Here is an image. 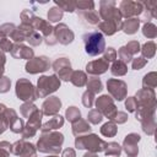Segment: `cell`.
Instances as JSON below:
<instances>
[{"label":"cell","mask_w":157,"mask_h":157,"mask_svg":"<svg viewBox=\"0 0 157 157\" xmlns=\"http://www.w3.org/2000/svg\"><path fill=\"white\" fill-rule=\"evenodd\" d=\"M107 88L117 101H123L126 97V83L121 80H115V78L108 80Z\"/></svg>","instance_id":"cell-10"},{"label":"cell","mask_w":157,"mask_h":157,"mask_svg":"<svg viewBox=\"0 0 157 157\" xmlns=\"http://www.w3.org/2000/svg\"><path fill=\"white\" fill-rule=\"evenodd\" d=\"M125 107L129 112H135L137 109V102H136L135 97H129L125 102Z\"/></svg>","instance_id":"cell-45"},{"label":"cell","mask_w":157,"mask_h":157,"mask_svg":"<svg viewBox=\"0 0 157 157\" xmlns=\"http://www.w3.org/2000/svg\"><path fill=\"white\" fill-rule=\"evenodd\" d=\"M117 55L119 56L120 61H123L124 64H126V63L131 61V59H132V55L126 50V48H125V47H121V48L118 50V54H117Z\"/></svg>","instance_id":"cell-39"},{"label":"cell","mask_w":157,"mask_h":157,"mask_svg":"<svg viewBox=\"0 0 157 157\" xmlns=\"http://www.w3.org/2000/svg\"><path fill=\"white\" fill-rule=\"evenodd\" d=\"M63 124H64V118L60 117V115H55L54 118H52L48 123H45L42 126V131L43 132H49L52 130H56V129L61 128Z\"/></svg>","instance_id":"cell-22"},{"label":"cell","mask_w":157,"mask_h":157,"mask_svg":"<svg viewBox=\"0 0 157 157\" xmlns=\"http://www.w3.org/2000/svg\"><path fill=\"white\" fill-rule=\"evenodd\" d=\"M139 26H140V20L137 17H132V18H128L121 23V29L126 34H134L139 29Z\"/></svg>","instance_id":"cell-21"},{"label":"cell","mask_w":157,"mask_h":157,"mask_svg":"<svg viewBox=\"0 0 157 157\" xmlns=\"http://www.w3.org/2000/svg\"><path fill=\"white\" fill-rule=\"evenodd\" d=\"M49 66H50V63L47 56H37V58H32L31 60H28V63L26 64V71L29 74L43 72L48 70Z\"/></svg>","instance_id":"cell-12"},{"label":"cell","mask_w":157,"mask_h":157,"mask_svg":"<svg viewBox=\"0 0 157 157\" xmlns=\"http://www.w3.org/2000/svg\"><path fill=\"white\" fill-rule=\"evenodd\" d=\"M63 157H75V151L72 148H66L63 152Z\"/></svg>","instance_id":"cell-50"},{"label":"cell","mask_w":157,"mask_h":157,"mask_svg":"<svg viewBox=\"0 0 157 157\" xmlns=\"http://www.w3.org/2000/svg\"><path fill=\"white\" fill-rule=\"evenodd\" d=\"M42 117H43V112L37 109L29 118H28V123L27 125L23 128L22 130V137L23 139H28V137H32L36 135L37 130L40 128V120H42Z\"/></svg>","instance_id":"cell-8"},{"label":"cell","mask_w":157,"mask_h":157,"mask_svg":"<svg viewBox=\"0 0 157 157\" xmlns=\"http://www.w3.org/2000/svg\"><path fill=\"white\" fill-rule=\"evenodd\" d=\"M55 5L64 11H67V12H74L76 10V1L74 0H55Z\"/></svg>","instance_id":"cell-25"},{"label":"cell","mask_w":157,"mask_h":157,"mask_svg":"<svg viewBox=\"0 0 157 157\" xmlns=\"http://www.w3.org/2000/svg\"><path fill=\"white\" fill-rule=\"evenodd\" d=\"M2 38H5V36H4V34H2V33H1V32H0V40H1V39H2Z\"/></svg>","instance_id":"cell-53"},{"label":"cell","mask_w":157,"mask_h":157,"mask_svg":"<svg viewBox=\"0 0 157 157\" xmlns=\"http://www.w3.org/2000/svg\"><path fill=\"white\" fill-rule=\"evenodd\" d=\"M125 48H126V50H128L131 55H134V54H136V53L140 50V44H139L137 40H131V42H129V43L125 45Z\"/></svg>","instance_id":"cell-43"},{"label":"cell","mask_w":157,"mask_h":157,"mask_svg":"<svg viewBox=\"0 0 157 157\" xmlns=\"http://www.w3.org/2000/svg\"><path fill=\"white\" fill-rule=\"evenodd\" d=\"M101 134H102L103 136H107V137L114 136V135L117 134V125H115V123H113V121L105 123V124L101 128Z\"/></svg>","instance_id":"cell-28"},{"label":"cell","mask_w":157,"mask_h":157,"mask_svg":"<svg viewBox=\"0 0 157 157\" xmlns=\"http://www.w3.org/2000/svg\"><path fill=\"white\" fill-rule=\"evenodd\" d=\"M108 67H109V63L105 61L103 58L93 60V61H91L86 65V70L91 75H101V74L105 72Z\"/></svg>","instance_id":"cell-15"},{"label":"cell","mask_w":157,"mask_h":157,"mask_svg":"<svg viewBox=\"0 0 157 157\" xmlns=\"http://www.w3.org/2000/svg\"><path fill=\"white\" fill-rule=\"evenodd\" d=\"M65 115H66V119L71 123H75L81 118V113L76 107H70L69 109H66Z\"/></svg>","instance_id":"cell-35"},{"label":"cell","mask_w":157,"mask_h":157,"mask_svg":"<svg viewBox=\"0 0 157 157\" xmlns=\"http://www.w3.org/2000/svg\"><path fill=\"white\" fill-rule=\"evenodd\" d=\"M87 87H88L87 91H90L94 94V93H98L102 91V82L98 77H90L87 81Z\"/></svg>","instance_id":"cell-27"},{"label":"cell","mask_w":157,"mask_h":157,"mask_svg":"<svg viewBox=\"0 0 157 157\" xmlns=\"http://www.w3.org/2000/svg\"><path fill=\"white\" fill-rule=\"evenodd\" d=\"M27 40L29 42V44H32V45H39L40 43H42V40H43V38H42V36L37 32V31H34L28 38H27Z\"/></svg>","instance_id":"cell-42"},{"label":"cell","mask_w":157,"mask_h":157,"mask_svg":"<svg viewBox=\"0 0 157 157\" xmlns=\"http://www.w3.org/2000/svg\"><path fill=\"white\" fill-rule=\"evenodd\" d=\"M130 157H136V156H130Z\"/></svg>","instance_id":"cell-55"},{"label":"cell","mask_w":157,"mask_h":157,"mask_svg":"<svg viewBox=\"0 0 157 157\" xmlns=\"http://www.w3.org/2000/svg\"><path fill=\"white\" fill-rule=\"evenodd\" d=\"M70 81L75 85V86H78V87H82L87 83V76L85 72L82 71H74L70 76Z\"/></svg>","instance_id":"cell-24"},{"label":"cell","mask_w":157,"mask_h":157,"mask_svg":"<svg viewBox=\"0 0 157 157\" xmlns=\"http://www.w3.org/2000/svg\"><path fill=\"white\" fill-rule=\"evenodd\" d=\"M91 131V126L88 125L87 121L78 119L77 121L72 123V132L75 136H82L83 134H87Z\"/></svg>","instance_id":"cell-23"},{"label":"cell","mask_w":157,"mask_h":157,"mask_svg":"<svg viewBox=\"0 0 157 157\" xmlns=\"http://www.w3.org/2000/svg\"><path fill=\"white\" fill-rule=\"evenodd\" d=\"M96 107H97V110H99L102 115H105L107 118L112 120L117 114V108L113 103V99L109 96H101L96 101Z\"/></svg>","instance_id":"cell-9"},{"label":"cell","mask_w":157,"mask_h":157,"mask_svg":"<svg viewBox=\"0 0 157 157\" xmlns=\"http://www.w3.org/2000/svg\"><path fill=\"white\" fill-rule=\"evenodd\" d=\"M140 141V135L137 134H129L124 140V151L129 156H136L139 152L137 142Z\"/></svg>","instance_id":"cell-16"},{"label":"cell","mask_w":157,"mask_h":157,"mask_svg":"<svg viewBox=\"0 0 157 157\" xmlns=\"http://www.w3.org/2000/svg\"><path fill=\"white\" fill-rule=\"evenodd\" d=\"M142 33H144V36L147 37V38H155V37L157 36V28H156V26H155L153 23L147 22V23H145V26L142 27Z\"/></svg>","instance_id":"cell-34"},{"label":"cell","mask_w":157,"mask_h":157,"mask_svg":"<svg viewBox=\"0 0 157 157\" xmlns=\"http://www.w3.org/2000/svg\"><path fill=\"white\" fill-rule=\"evenodd\" d=\"M11 54L16 59H27V60H31L33 58V49H31L29 47H26L23 44H15V45H12Z\"/></svg>","instance_id":"cell-18"},{"label":"cell","mask_w":157,"mask_h":157,"mask_svg":"<svg viewBox=\"0 0 157 157\" xmlns=\"http://www.w3.org/2000/svg\"><path fill=\"white\" fill-rule=\"evenodd\" d=\"M16 96L25 102H33L38 98L36 87L26 78H20L16 82Z\"/></svg>","instance_id":"cell-6"},{"label":"cell","mask_w":157,"mask_h":157,"mask_svg":"<svg viewBox=\"0 0 157 157\" xmlns=\"http://www.w3.org/2000/svg\"><path fill=\"white\" fill-rule=\"evenodd\" d=\"M83 157H98V156L96 153H93V152H87V153H85Z\"/></svg>","instance_id":"cell-52"},{"label":"cell","mask_w":157,"mask_h":157,"mask_svg":"<svg viewBox=\"0 0 157 157\" xmlns=\"http://www.w3.org/2000/svg\"><path fill=\"white\" fill-rule=\"evenodd\" d=\"M78 17L85 25L94 26L99 23V16L94 10H87V11H77Z\"/></svg>","instance_id":"cell-19"},{"label":"cell","mask_w":157,"mask_h":157,"mask_svg":"<svg viewBox=\"0 0 157 157\" xmlns=\"http://www.w3.org/2000/svg\"><path fill=\"white\" fill-rule=\"evenodd\" d=\"M83 42H85V50L88 55L91 56H96L99 55L102 53H104L105 50V42H104V37L101 32H90L83 34Z\"/></svg>","instance_id":"cell-2"},{"label":"cell","mask_w":157,"mask_h":157,"mask_svg":"<svg viewBox=\"0 0 157 157\" xmlns=\"http://www.w3.org/2000/svg\"><path fill=\"white\" fill-rule=\"evenodd\" d=\"M63 142H64L63 134L58 131H49V132H43V135L38 140L37 146L39 152L58 155L61 150Z\"/></svg>","instance_id":"cell-1"},{"label":"cell","mask_w":157,"mask_h":157,"mask_svg":"<svg viewBox=\"0 0 157 157\" xmlns=\"http://www.w3.org/2000/svg\"><path fill=\"white\" fill-rule=\"evenodd\" d=\"M113 120L117 121L118 124H123V123H125L128 120V115L125 113H123V112H117V114L113 118Z\"/></svg>","instance_id":"cell-49"},{"label":"cell","mask_w":157,"mask_h":157,"mask_svg":"<svg viewBox=\"0 0 157 157\" xmlns=\"http://www.w3.org/2000/svg\"><path fill=\"white\" fill-rule=\"evenodd\" d=\"M20 110H21V114L26 118H29L36 110H37V107L32 103V102H26L25 104H22L20 107Z\"/></svg>","instance_id":"cell-33"},{"label":"cell","mask_w":157,"mask_h":157,"mask_svg":"<svg viewBox=\"0 0 157 157\" xmlns=\"http://www.w3.org/2000/svg\"><path fill=\"white\" fill-rule=\"evenodd\" d=\"M53 70L59 75V78L64 80V81H69L70 76L72 74L71 70V64L69 61V59L66 58H59L53 63Z\"/></svg>","instance_id":"cell-11"},{"label":"cell","mask_w":157,"mask_h":157,"mask_svg":"<svg viewBox=\"0 0 157 157\" xmlns=\"http://www.w3.org/2000/svg\"><path fill=\"white\" fill-rule=\"evenodd\" d=\"M54 36L56 38V42L65 45L74 40V32L65 23H59L54 27Z\"/></svg>","instance_id":"cell-13"},{"label":"cell","mask_w":157,"mask_h":157,"mask_svg":"<svg viewBox=\"0 0 157 157\" xmlns=\"http://www.w3.org/2000/svg\"><path fill=\"white\" fill-rule=\"evenodd\" d=\"M103 59L105 60V61H115V59H117V52H115V49L114 48H108V49H105L104 50V56H103Z\"/></svg>","instance_id":"cell-44"},{"label":"cell","mask_w":157,"mask_h":157,"mask_svg":"<svg viewBox=\"0 0 157 157\" xmlns=\"http://www.w3.org/2000/svg\"><path fill=\"white\" fill-rule=\"evenodd\" d=\"M147 60L145 58H135L132 60V69L134 70H140L141 67H144L146 65Z\"/></svg>","instance_id":"cell-47"},{"label":"cell","mask_w":157,"mask_h":157,"mask_svg":"<svg viewBox=\"0 0 157 157\" xmlns=\"http://www.w3.org/2000/svg\"><path fill=\"white\" fill-rule=\"evenodd\" d=\"M34 18H36V15H34L31 10H27V9H26V10H23V11L21 12V20H22V23H23V25L31 26ZM31 27H32V26H31Z\"/></svg>","instance_id":"cell-37"},{"label":"cell","mask_w":157,"mask_h":157,"mask_svg":"<svg viewBox=\"0 0 157 157\" xmlns=\"http://www.w3.org/2000/svg\"><path fill=\"white\" fill-rule=\"evenodd\" d=\"M82 103H83L85 107L91 108L92 104H93V93L90 92V91H86V92L82 94Z\"/></svg>","instance_id":"cell-41"},{"label":"cell","mask_w":157,"mask_h":157,"mask_svg":"<svg viewBox=\"0 0 157 157\" xmlns=\"http://www.w3.org/2000/svg\"><path fill=\"white\" fill-rule=\"evenodd\" d=\"M50 157H58V156H50Z\"/></svg>","instance_id":"cell-54"},{"label":"cell","mask_w":157,"mask_h":157,"mask_svg":"<svg viewBox=\"0 0 157 157\" xmlns=\"http://www.w3.org/2000/svg\"><path fill=\"white\" fill-rule=\"evenodd\" d=\"M144 11L142 1H131V0H123L119 4V12L121 17L132 18L137 15H141Z\"/></svg>","instance_id":"cell-7"},{"label":"cell","mask_w":157,"mask_h":157,"mask_svg":"<svg viewBox=\"0 0 157 157\" xmlns=\"http://www.w3.org/2000/svg\"><path fill=\"white\" fill-rule=\"evenodd\" d=\"M98 28L104 33V34H108V36H112L117 31L121 29V26L115 23V22H112V21H101L98 23Z\"/></svg>","instance_id":"cell-20"},{"label":"cell","mask_w":157,"mask_h":157,"mask_svg":"<svg viewBox=\"0 0 157 157\" xmlns=\"http://www.w3.org/2000/svg\"><path fill=\"white\" fill-rule=\"evenodd\" d=\"M87 118H88V121H91L92 124H98V123L102 121L103 115L101 114L99 110H97V109H92V110H90Z\"/></svg>","instance_id":"cell-38"},{"label":"cell","mask_w":157,"mask_h":157,"mask_svg":"<svg viewBox=\"0 0 157 157\" xmlns=\"http://www.w3.org/2000/svg\"><path fill=\"white\" fill-rule=\"evenodd\" d=\"M10 85H11L10 78H7V77H5V76L0 77V92H1V93L7 92V91L10 90Z\"/></svg>","instance_id":"cell-46"},{"label":"cell","mask_w":157,"mask_h":157,"mask_svg":"<svg viewBox=\"0 0 157 157\" xmlns=\"http://www.w3.org/2000/svg\"><path fill=\"white\" fill-rule=\"evenodd\" d=\"M61 107V102L58 97H49L48 99L44 101L42 108H43V114L45 115H55Z\"/></svg>","instance_id":"cell-17"},{"label":"cell","mask_w":157,"mask_h":157,"mask_svg":"<svg viewBox=\"0 0 157 157\" xmlns=\"http://www.w3.org/2000/svg\"><path fill=\"white\" fill-rule=\"evenodd\" d=\"M103 21H112L121 26V15L119 12V9L117 7L115 1L112 0H102L99 2V15Z\"/></svg>","instance_id":"cell-4"},{"label":"cell","mask_w":157,"mask_h":157,"mask_svg":"<svg viewBox=\"0 0 157 157\" xmlns=\"http://www.w3.org/2000/svg\"><path fill=\"white\" fill-rule=\"evenodd\" d=\"M107 142H104L103 140H101L97 135L91 134V135H86V136H77L75 140V146L80 150L82 148H87L90 152H101L104 151Z\"/></svg>","instance_id":"cell-3"},{"label":"cell","mask_w":157,"mask_h":157,"mask_svg":"<svg viewBox=\"0 0 157 157\" xmlns=\"http://www.w3.org/2000/svg\"><path fill=\"white\" fill-rule=\"evenodd\" d=\"M11 151L12 153L21 156V157H34L36 156V148L32 144L25 142L23 140L15 142L11 145Z\"/></svg>","instance_id":"cell-14"},{"label":"cell","mask_w":157,"mask_h":157,"mask_svg":"<svg viewBox=\"0 0 157 157\" xmlns=\"http://www.w3.org/2000/svg\"><path fill=\"white\" fill-rule=\"evenodd\" d=\"M141 53H142L144 58H147V59L152 58V56L155 55V53H156V44H155L152 40H150V42L145 43V44L142 45Z\"/></svg>","instance_id":"cell-29"},{"label":"cell","mask_w":157,"mask_h":157,"mask_svg":"<svg viewBox=\"0 0 157 157\" xmlns=\"http://www.w3.org/2000/svg\"><path fill=\"white\" fill-rule=\"evenodd\" d=\"M142 85H144V88H151V90H153V88L156 87V85H157L156 74H155V72H150V74H147V75L144 77Z\"/></svg>","instance_id":"cell-32"},{"label":"cell","mask_w":157,"mask_h":157,"mask_svg":"<svg viewBox=\"0 0 157 157\" xmlns=\"http://www.w3.org/2000/svg\"><path fill=\"white\" fill-rule=\"evenodd\" d=\"M5 59H6V58H5L4 53L0 50V65H1V66H4V64H5Z\"/></svg>","instance_id":"cell-51"},{"label":"cell","mask_w":157,"mask_h":157,"mask_svg":"<svg viewBox=\"0 0 157 157\" xmlns=\"http://www.w3.org/2000/svg\"><path fill=\"white\" fill-rule=\"evenodd\" d=\"M16 29V26L13 23H4L2 26H0V32L6 37V36H11Z\"/></svg>","instance_id":"cell-40"},{"label":"cell","mask_w":157,"mask_h":157,"mask_svg":"<svg viewBox=\"0 0 157 157\" xmlns=\"http://www.w3.org/2000/svg\"><path fill=\"white\" fill-rule=\"evenodd\" d=\"M60 87V80L55 75L50 76H42L38 78L37 85V96L38 97H47L48 94L55 92Z\"/></svg>","instance_id":"cell-5"},{"label":"cell","mask_w":157,"mask_h":157,"mask_svg":"<svg viewBox=\"0 0 157 157\" xmlns=\"http://www.w3.org/2000/svg\"><path fill=\"white\" fill-rule=\"evenodd\" d=\"M63 18V10L59 9L58 6H54L52 9H49L48 11V20L49 22H58Z\"/></svg>","instance_id":"cell-31"},{"label":"cell","mask_w":157,"mask_h":157,"mask_svg":"<svg viewBox=\"0 0 157 157\" xmlns=\"http://www.w3.org/2000/svg\"><path fill=\"white\" fill-rule=\"evenodd\" d=\"M110 71H112V74L115 75V76H123V75L126 74L128 67H126V64H124L123 61L118 60V61H114V63H113Z\"/></svg>","instance_id":"cell-26"},{"label":"cell","mask_w":157,"mask_h":157,"mask_svg":"<svg viewBox=\"0 0 157 157\" xmlns=\"http://www.w3.org/2000/svg\"><path fill=\"white\" fill-rule=\"evenodd\" d=\"M0 49H1V52H11V49H12V43L10 42V39H7L6 37L2 38V39L0 40Z\"/></svg>","instance_id":"cell-48"},{"label":"cell","mask_w":157,"mask_h":157,"mask_svg":"<svg viewBox=\"0 0 157 157\" xmlns=\"http://www.w3.org/2000/svg\"><path fill=\"white\" fill-rule=\"evenodd\" d=\"M76 10L77 11H87V10H94V2L88 0H80L76 1Z\"/></svg>","instance_id":"cell-36"},{"label":"cell","mask_w":157,"mask_h":157,"mask_svg":"<svg viewBox=\"0 0 157 157\" xmlns=\"http://www.w3.org/2000/svg\"><path fill=\"white\" fill-rule=\"evenodd\" d=\"M120 152H121V147L117 142H109V144L105 145L104 153L107 156H117V157H119Z\"/></svg>","instance_id":"cell-30"}]
</instances>
